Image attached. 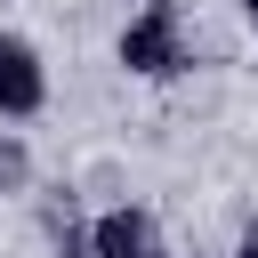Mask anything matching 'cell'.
<instances>
[{"instance_id":"obj_2","label":"cell","mask_w":258,"mask_h":258,"mask_svg":"<svg viewBox=\"0 0 258 258\" xmlns=\"http://www.w3.org/2000/svg\"><path fill=\"white\" fill-rule=\"evenodd\" d=\"M40 105H48V64H40V48L24 32L0 24V129L40 121Z\"/></svg>"},{"instance_id":"obj_4","label":"cell","mask_w":258,"mask_h":258,"mask_svg":"<svg viewBox=\"0 0 258 258\" xmlns=\"http://www.w3.org/2000/svg\"><path fill=\"white\" fill-rule=\"evenodd\" d=\"M32 185V145L24 129H0V194H24Z\"/></svg>"},{"instance_id":"obj_3","label":"cell","mask_w":258,"mask_h":258,"mask_svg":"<svg viewBox=\"0 0 258 258\" xmlns=\"http://www.w3.org/2000/svg\"><path fill=\"white\" fill-rule=\"evenodd\" d=\"M89 258H161V226L145 202H113L89 218Z\"/></svg>"},{"instance_id":"obj_1","label":"cell","mask_w":258,"mask_h":258,"mask_svg":"<svg viewBox=\"0 0 258 258\" xmlns=\"http://www.w3.org/2000/svg\"><path fill=\"white\" fill-rule=\"evenodd\" d=\"M113 64H121L129 81H177V73L194 64V40H185V16H177V0H153V8H137V16L121 24V40H113Z\"/></svg>"},{"instance_id":"obj_6","label":"cell","mask_w":258,"mask_h":258,"mask_svg":"<svg viewBox=\"0 0 258 258\" xmlns=\"http://www.w3.org/2000/svg\"><path fill=\"white\" fill-rule=\"evenodd\" d=\"M234 258H258V218H250V226L234 234Z\"/></svg>"},{"instance_id":"obj_5","label":"cell","mask_w":258,"mask_h":258,"mask_svg":"<svg viewBox=\"0 0 258 258\" xmlns=\"http://www.w3.org/2000/svg\"><path fill=\"white\" fill-rule=\"evenodd\" d=\"M56 258H89V226H56Z\"/></svg>"},{"instance_id":"obj_8","label":"cell","mask_w":258,"mask_h":258,"mask_svg":"<svg viewBox=\"0 0 258 258\" xmlns=\"http://www.w3.org/2000/svg\"><path fill=\"white\" fill-rule=\"evenodd\" d=\"M0 8H8V0H0Z\"/></svg>"},{"instance_id":"obj_7","label":"cell","mask_w":258,"mask_h":258,"mask_svg":"<svg viewBox=\"0 0 258 258\" xmlns=\"http://www.w3.org/2000/svg\"><path fill=\"white\" fill-rule=\"evenodd\" d=\"M234 16H242V24H250V32H258V0H234Z\"/></svg>"}]
</instances>
